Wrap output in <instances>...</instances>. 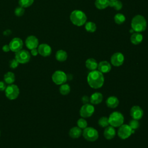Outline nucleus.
I'll list each match as a JSON object with an SVG mask.
<instances>
[{"instance_id":"ddd939ff","label":"nucleus","mask_w":148,"mask_h":148,"mask_svg":"<svg viewBox=\"0 0 148 148\" xmlns=\"http://www.w3.org/2000/svg\"><path fill=\"white\" fill-rule=\"evenodd\" d=\"M25 45L29 50L37 48L39 46V40L38 38L34 35L28 36L25 39Z\"/></svg>"},{"instance_id":"cd10ccee","label":"nucleus","mask_w":148,"mask_h":148,"mask_svg":"<svg viewBox=\"0 0 148 148\" xmlns=\"http://www.w3.org/2000/svg\"><path fill=\"white\" fill-rule=\"evenodd\" d=\"M97 26L96 24L92 22V21H88L85 24V29L88 32H94L96 31Z\"/></svg>"},{"instance_id":"c85d7f7f","label":"nucleus","mask_w":148,"mask_h":148,"mask_svg":"<svg viewBox=\"0 0 148 148\" xmlns=\"http://www.w3.org/2000/svg\"><path fill=\"white\" fill-rule=\"evenodd\" d=\"M114 20L117 24H121L125 20V17L122 13H117L114 17Z\"/></svg>"},{"instance_id":"2f4dec72","label":"nucleus","mask_w":148,"mask_h":148,"mask_svg":"<svg viewBox=\"0 0 148 148\" xmlns=\"http://www.w3.org/2000/svg\"><path fill=\"white\" fill-rule=\"evenodd\" d=\"M128 125L130 127V128L132 129L133 133H134V131L136 129H138L139 127V123L138 120L132 119L130 121V123Z\"/></svg>"},{"instance_id":"f3484780","label":"nucleus","mask_w":148,"mask_h":148,"mask_svg":"<svg viewBox=\"0 0 148 148\" xmlns=\"http://www.w3.org/2000/svg\"><path fill=\"white\" fill-rule=\"evenodd\" d=\"M103 100V95L101 92H95L93 93L90 98V101L92 105H98Z\"/></svg>"},{"instance_id":"1a4fd4ad","label":"nucleus","mask_w":148,"mask_h":148,"mask_svg":"<svg viewBox=\"0 0 148 148\" xmlns=\"http://www.w3.org/2000/svg\"><path fill=\"white\" fill-rule=\"evenodd\" d=\"M133 134V131L130 127L127 124H122L119 128L117 135L122 139H125L129 138Z\"/></svg>"},{"instance_id":"2eb2a0df","label":"nucleus","mask_w":148,"mask_h":148,"mask_svg":"<svg viewBox=\"0 0 148 148\" xmlns=\"http://www.w3.org/2000/svg\"><path fill=\"white\" fill-rule=\"evenodd\" d=\"M38 53L40 56L43 57H47L51 53V48L49 45L46 43H42L38 46Z\"/></svg>"},{"instance_id":"7c9ffc66","label":"nucleus","mask_w":148,"mask_h":148,"mask_svg":"<svg viewBox=\"0 0 148 148\" xmlns=\"http://www.w3.org/2000/svg\"><path fill=\"white\" fill-rule=\"evenodd\" d=\"M34 0H19L18 4L20 6L25 8H28L32 5Z\"/></svg>"},{"instance_id":"58836bf2","label":"nucleus","mask_w":148,"mask_h":148,"mask_svg":"<svg viewBox=\"0 0 148 148\" xmlns=\"http://www.w3.org/2000/svg\"><path fill=\"white\" fill-rule=\"evenodd\" d=\"M31 54L33 56H36L38 55V49L36 48L35 49H33L32 50H31Z\"/></svg>"},{"instance_id":"79ce46f5","label":"nucleus","mask_w":148,"mask_h":148,"mask_svg":"<svg viewBox=\"0 0 148 148\" xmlns=\"http://www.w3.org/2000/svg\"><path fill=\"white\" fill-rule=\"evenodd\" d=\"M44 148H46V147H44Z\"/></svg>"},{"instance_id":"f257e3e1","label":"nucleus","mask_w":148,"mask_h":148,"mask_svg":"<svg viewBox=\"0 0 148 148\" xmlns=\"http://www.w3.org/2000/svg\"><path fill=\"white\" fill-rule=\"evenodd\" d=\"M88 85L92 88L98 89L101 88L104 83V76L103 73L99 71H91L87 76Z\"/></svg>"},{"instance_id":"6ab92c4d","label":"nucleus","mask_w":148,"mask_h":148,"mask_svg":"<svg viewBox=\"0 0 148 148\" xmlns=\"http://www.w3.org/2000/svg\"><path fill=\"white\" fill-rule=\"evenodd\" d=\"M119 103L118 98L114 96H110L106 100V104L110 108H116Z\"/></svg>"},{"instance_id":"9b49d317","label":"nucleus","mask_w":148,"mask_h":148,"mask_svg":"<svg viewBox=\"0 0 148 148\" xmlns=\"http://www.w3.org/2000/svg\"><path fill=\"white\" fill-rule=\"evenodd\" d=\"M9 47L10 51L16 53L22 49L23 46V42L19 38H13L9 43Z\"/></svg>"},{"instance_id":"423d86ee","label":"nucleus","mask_w":148,"mask_h":148,"mask_svg":"<svg viewBox=\"0 0 148 148\" xmlns=\"http://www.w3.org/2000/svg\"><path fill=\"white\" fill-rule=\"evenodd\" d=\"M84 138L89 142H94L98 138V132L92 127H86L82 131Z\"/></svg>"},{"instance_id":"f8f14e48","label":"nucleus","mask_w":148,"mask_h":148,"mask_svg":"<svg viewBox=\"0 0 148 148\" xmlns=\"http://www.w3.org/2000/svg\"><path fill=\"white\" fill-rule=\"evenodd\" d=\"M124 61V55L120 52H117L114 53L110 58L111 64L114 66H121L123 64Z\"/></svg>"},{"instance_id":"473e14b6","label":"nucleus","mask_w":148,"mask_h":148,"mask_svg":"<svg viewBox=\"0 0 148 148\" xmlns=\"http://www.w3.org/2000/svg\"><path fill=\"white\" fill-rule=\"evenodd\" d=\"M77 127L82 130H84V128L87 127V122L84 118L79 119L77 121Z\"/></svg>"},{"instance_id":"f704fd0d","label":"nucleus","mask_w":148,"mask_h":148,"mask_svg":"<svg viewBox=\"0 0 148 148\" xmlns=\"http://www.w3.org/2000/svg\"><path fill=\"white\" fill-rule=\"evenodd\" d=\"M18 64H19L18 62L15 58L10 60L9 62V66L12 69L16 68L18 66Z\"/></svg>"},{"instance_id":"6e6552de","label":"nucleus","mask_w":148,"mask_h":148,"mask_svg":"<svg viewBox=\"0 0 148 148\" xmlns=\"http://www.w3.org/2000/svg\"><path fill=\"white\" fill-rule=\"evenodd\" d=\"M31 58L30 53L26 50H20L15 53V59L19 64H26Z\"/></svg>"},{"instance_id":"a211bd4d","label":"nucleus","mask_w":148,"mask_h":148,"mask_svg":"<svg viewBox=\"0 0 148 148\" xmlns=\"http://www.w3.org/2000/svg\"><path fill=\"white\" fill-rule=\"evenodd\" d=\"M103 135L105 138L106 139L110 140L114 138L116 135V131L113 127L112 126H108L105 128L104 132H103Z\"/></svg>"},{"instance_id":"5701e85b","label":"nucleus","mask_w":148,"mask_h":148,"mask_svg":"<svg viewBox=\"0 0 148 148\" xmlns=\"http://www.w3.org/2000/svg\"><path fill=\"white\" fill-rule=\"evenodd\" d=\"M3 80L5 82L8 84H11L14 83L15 80V75L12 72H6L3 76Z\"/></svg>"},{"instance_id":"aec40b11","label":"nucleus","mask_w":148,"mask_h":148,"mask_svg":"<svg viewBox=\"0 0 148 148\" xmlns=\"http://www.w3.org/2000/svg\"><path fill=\"white\" fill-rule=\"evenodd\" d=\"M143 35L140 32H134L133 33L131 37L130 40L131 42L134 45H139L142 42Z\"/></svg>"},{"instance_id":"9d476101","label":"nucleus","mask_w":148,"mask_h":148,"mask_svg":"<svg viewBox=\"0 0 148 148\" xmlns=\"http://www.w3.org/2000/svg\"><path fill=\"white\" fill-rule=\"evenodd\" d=\"M95 108L92 104L86 103L84 104L80 109V115L83 118H87L91 117L94 113Z\"/></svg>"},{"instance_id":"a19ab883","label":"nucleus","mask_w":148,"mask_h":148,"mask_svg":"<svg viewBox=\"0 0 148 148\" xmlns=\"http://www.w3.org/2000/svg\"><path fill=\"white\" fill-rule=\"evenodd\" d=\"M112 1H115V0H112Z\"/></svg>"},{"instance_id":"a878e982","label":"nucleus","mask_w":148,"mask_h":148,"mask_svg":"<svg viewBox=\"0 0 148 148\" xmlns=\"http://www.w3.org/2000/svg\"><path fill=\"white\" fill-rule=\"evenodd\" d=\"M109 6L114 8V9L116 10H120L123 7V4L119 0H115V1L109 0Z\"/></svg>"},{"instance_id":"393cba45","label":"nucleus","mask_w":148,"mask_h":148,"mask_svg":"<svg viewBox=\"0 0 148 148\" xmlns=\"http://www.w3.org/2000/svg\"><path fill=\"white\" fill-rule=\"evenodd\" d=\"M109 0H95V6L98 9H104L109 6Z\"/></svg>"},{"instance_id":"0eeeda50","label":"nucleus","mask_w":148,"mask_h":148,"mask_svg":"<svg viewBox=\"0 0 148 148\" xmlns=\"http://www.w3.org/2000/svg\"><path fill=\"white\" fill-rule=\"evenodd\" d=\"M51 79L55 84L57 85H61L66 82L67 75L64 72L58 70L53 73L51 76Z\"/></svg>"},{"instance_id":"4be33fe9","label":"nucleus","mask_w":148,"mask_h":148,"mask_svg":"<svg viewBox=\"0 0 148 148\" xmlns=\"http://www.w3.org/2000/svg\"><path fill=\"white\" fill-rule=\"evenodd\" d=\"M86 66L88 69L90 71H94L98 67V63L95 59L90 58L86 60Z\"/></svg>"},{"instance_id":"f03ea898","label":"nucleus","mask_w":148,"mask_h":148,"mask_svg":"<svg viewBox=\"0 0 148 148\" xmlns=\"http://www.w3.org/2000/svg\"><path fill=\"white\" fill-rule=\"evenodd\" d=\"M131 28L134 32H141L144 31L147 26V23L145 18L142 15H136L134 16L131 23Z\"/></svg>"},{"instance_id":"c756f323","label":"nucleus","mask_w":148,"mask_h":148,"mask_svg":"<svg viewBox=\"0 0 148 148\" xmlns=\"http://www.w3.org/2000/svg\"><path fill=\"white\" fill-rule=\"evenodd\" d=\"M98 124L103 128H106V127L109 126V119L107 117L103 116L101 117L98 120Z\"/></svg>"},{"instance_id":"ea45409f","label":"nucleus","mask_w":148,"mask_h":148,"mask_svg":"<svg viewBox=\"0 0 148 148\" xmlns=\"http://www.w3.org/2000/svg\"><path fill=\"white\" fill-rule=\"evenodd\" d=\"M0 136H1V131H0Z\"/></svg>"},{"instance_id":"20e7f679","label":"nucleus","mask_w":148,"mask_h":148,"mask_svg":"<svg viewBox=\"0 0 148 148\" xmlns=\"http://www.w3.org/2000/svg\"><path fill=\"white\" fill-rule=\"evenodd\" d=\"M108 119L109 124L113 127H119L123 124L124 120L123 115L119 112H112Z\"/></svg>"},{"instance_id":"39448f33","label":"nucleus","mask_w":148,"mask_h":148,"mask_svg":"<svg viewBox=\"0 0 148 148\" xmlns=\"http://www.w3.org/2000/svg\"><path fill=\"white\" fill-rule=\"evenodd\" d=\"M6 97L10 100L16 99L19 95L20 90L18 87L13 84H9L5 90Z\"/></svg>"},{"instance_id":"412c9836","label":"nucleus","mask_w":148,"mask_h":148,"mask_svg":"<svg viewBox=\"0 0 148 148\" xmlns=\"http://www.w3.org/2000/svg\"><path fill=\"white\" fill-rule=\"evenodd\" d=\"M82 134V129L78 127H73L69 131V135L71 138L76 139L79 138Z\"/></svg>"},{"instance_id":"bb28decb","label":"nucleus","mask_w":148,"mask_h":148,"mask_svg":"<svg viewBox=\"0 0 148 148\" xmlns=\"http://www.w3.org/2000/svg\"><path fill=\"white\" fill-rule=\"evenodd\" d=\"M60 92L63 95H68L71 91V87L68 84H62L61 85L59 88Z\"/></svg>"},{"instance_id":"7ed1b4c3","label":"nucleus","mask_w":148,"mask_h":148,"mask_svg":"<svg viewBox=\"0 0 148 148\" xmlns=\"http://www.w3.org/2000/svg\"><path fill=\"white\" fill-rule=\"evenodd\" d=\"M70 20L74 25L82 26L86 23L87 16L83 12L79 10H75L70 14Z\"/></svg>"},{"instance_id":"c9c22d12","label":"nucleus","mask_w":148,"mask_h":148,"mask_svg":"<svg viewBox=\"0 0 148 148\" xmlns=\"http://www.w3.org/2000/svg\"><path fill=\"white\" fill-rule=\"evenodd\" d=\"M6 88V84L3 81H0V91H3Z\"/></svg>"},{"instance_id":"b1692460","label":"nucleus","mask_w":148,"mask_h":148,"mask_svg":"<svg viewBox=\"0 0 148 148\" xmlns=\"http://www.w3.org/2000/svg\"><path fill=\"white\" fill-rule=\"evenodd\" d=\"M68 57L67 53L63 50H59L56 53V58L57 61L60 62L65 61Z\"/></svg>"},{"instance_id":"72a5a7b5","label":"nucleus","mask_w":148,"mask_h":148,"mask_svg":"<svg viewBox=\"0 0 148 148\" xmlns=\"http://www.w3.org/2000/svg\"><path fill=\"white\" fill-rule=\"evenodd\" d=\"M25 12V10L23 8L21 7V6H19V7H17L16 8L15 10H14V13L17 16H21L24 14Z\"/></svg>"},{"instance_id":"4c0bfd02","label":"nucleus","mask_w":148,"mask_h":148,"mask_svg":"<svg viewBox=\"0 0 148 148\" xmlns=\"http://www.w3.org/2000/svg\"><path fill=\"white\" fill-rule=\"evenodd\" d=\"M82 102L84 104H86V103H88V102L90 101V99L88 98V97L86 95H84L82 97Z\"/></svg>"},{"instance_id":"dca6fc26","label":"nucleus","mask_w":148,"mask_h":148,"mask_svg":"<svg viewBox=\"0 0 148 148\" xmlns=\"http://www.w3.org/2000/svg\"><path fill=\"white\" fill-rule=\"evenodd\" d=\"M98 71L102 73H106L110 71L111 65L106 61H102L98 64Z\"/></svg>"},{"instance_id":"e433bc0d","label":"nucleus","mask_w":148,"mask_h":148,"mask_svg":"<svg viewBox=\"0 0 148 148\" xmlns=\"http://www.w3.org/2000/svg\"><path fill=\"white\" fill-rule=\"evenodd\" d=\"M2 50L4 52H6V53L9 51L10 50L9 45H3V47H2Z\"/></svg>"},{"instance_id":"4468645a","label":"nucleus","mask_w":148,"mask_h":148,"mask_svg":"<svg viewBox=\"0 0 148 148\" xmlns=\"http://www.w3.org/2000/svg\"><path fill=\"white\" fill-rule=\"evenodd\" d=\"M130 115L133 119L139 120L143 117V111L140 106L135 105L131 108L130 110Z\"/></svg>"}]
</instances>
